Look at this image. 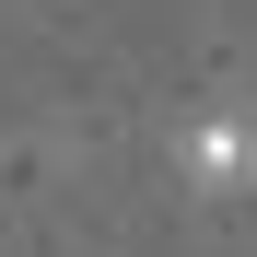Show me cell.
Listing matches in <instances>:
<instances>
[{"label":"cell","instance_id":"1","mask_svg":"<svg viewBox=\"0 0 257 257\" xmlns=\"http://www.w3.org/2000/svg\"><path fill=\"white\" fill-rule=\"evenodd\" d=\"M187 176H199L210 199H234V187L257 176V128H245V117H199V128H187Z\"/></svg>","mask_w":257,"mask_h":257}]
</instances>
